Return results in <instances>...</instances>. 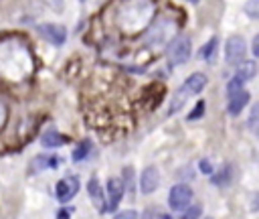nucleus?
I'll use <instances>...</instances> for the list:
<instances>
[{
    "mask_svg": "<svg viewBox=\"0 0 259 219\" xmlns=\"http://www.w3.org/2000/svg\"><path fill=\"white\" fill-rule=\"evenodd\" d=\"M154 14L152 0H125L119 8V24L123 30L136 32L144 28Z\"/></svg>",
    "mask_w": 259,
    "mask_h": 219,
    "instance_id": "f257e3e1",
    "label": "nucleus"
},
{
    "mask_svg": "<svg viewBox=\"0 0 259 219\" xmlns=\"http://www.w3.org/2000/svg\"><path fill=\"white\" fill-rule=\"evenodd\" d=\"M176 36V22L170 20V18H162L158 20L152 28H148L146 32V41L152 43V45H162V43H168Z\"/></svg>",
    "mask_w": 259,
    "mask_h": 219,
    "instance_id": "f03ea898",
    "label": "nucleus"
},
{
    "mask_svg": "<svg viewBox=\"0 0 259 219\" xmlns=\"http://www.w3.org/2000/svg\"><path fill=\"white\" fill-rule=\"evenodd\" d=\"M166 55H168V61H170L172 65H182V63H186L188 57H190V39L184 36V34L174 36V39L170 41V45H168Z\"/></svg>",
    "mask_w": 259,
    "mask_h": 219,
    "instance_id": "7ed1b4c3",
    "label": "nucleus"
},
{
    "mask_svg": "<svg viewBox=\"0 0 259 219\" xmlns=\"http://www.w3.org/2000/svg\"><path fill=\"white\" fill-rule=\"evenodd\" d=\"M245 51H247V45L243 41V36H231L227 39V45H225V59L229 65H239L241 61H245Z\"/></svg>",
    "mask_w": 259,
    "mask_h": 219,
    "instance_id": "20e7f679",
    "label": "nucleus"
},
{
    "mask_svg": "<svg viewBox=\"0 0 259 219\" xmlns=\"http://www.w3.org/2000/svg\"><path fill=\"white\" fill-rule=\"evenodd\" d=\"M192 201V191L188 185H174L170 189V195H168V203L172 209L176 211H184Z\"/></svg>",
    "mask_w": 259,
    "mask_h": 219,
    "instance_id": "39448f33",
    "label": "nucleus"
},
{
    "mask_svg": "<svg viewBox=\"0 0 259 219\" xmlns=\"http://www.w3.org/2000/svg\"><path fill=\"white\" fill-rule=\"evenodd\" d=\"M77 191H79V178L75 174H67L57 182V199L61 203L71 201L77 195Z\"/></svg>",
    "mask_w": 259,
    "mask_h": 219,
    "instance_id": "423d86ee",
    "label": "nucleus"
},
{
    "mask_svg": "<svg viewBox=\"0 0 259 219\" xmlns=\"http://www.w3.org/2000/svg\"><path fill=\"white\" fill-rule=\"evenodd\" d=\"M123 191H125V187H123L121 178H109L107 180V197L109 199L105 201V211H115L117 209V205L123 197Z\"/></svg>",
    "mask_w": 259,
    "mask_h": 219,
    "instance_id": "0eeeda50",
    "label": "nucleus"
},
{
    "mask_svg": "<svg viewBox=\"0 0 259 219\" xmlns=\"http://www.w3.org/2000/svg\"><path fill=\"white\" fill-rule=\"evenodd\" d=\"M40 34L51 41L53 45H63L65 39H67V30L61 26V24H40Z\"/></svg>",
    "mask_w": 259,
    "mask_h": 219,
    "instance_id": "6e6552de",
    "label": "nucleus"
},
{
    "mask_svg": "<svg viewBox=\"0 0 259 219\" xmlns=\"http://www.w3.org/2000/svg\"><path fill=\"white\" fill-rule=\"evenodd\" d=\"M160 182V174H158V168L156 166H146L142 170V178H140V187L144 193H154L156 187Z\"/></svg>",
    "mask_w": 259,
    "mask_h": 219,
    "instance_id": "1a4fd4ad",
    "label": "nucleus"
},
{
    "mask_svg": "<svg viewBox=\"0 0 259 219\" xmlns=\"http://www.w3.org/2000/svg\"><path fill=\"white\" fill-rule=\"evenodd\" d=\"M204 85H206V77H204V73H192V75L184 81V85L180 87V91L188 97V95H192V93L202 91Z\"/></svg>",
    "mask_w": 259,
    "mask_h": 219,
    "instance_id": "9d476101",
    "label": "nucleus"
},
{
    "mask_svg": "<svg viewBox=\"0 0 259 219\" xmlns=\"http://www.w3.org/2000/svg\"><path fill=\"white\" fill-rule=\"evenodd\" d=\"M247 101H249V91H245V89H239V91L229 93V112L233 116H237L245 107Z\"/></svg>",
    "mask_w": 259,
    "mask_h": 219,
    "instance_id": "9b49d317",
    "label": "nucleus"
},
{
    "mask_svg": "<svg viewBox=\"0 0 259 219\" xmlns=\"http://www.w3.org/2000/svg\"><path fill=\"white\" fill-rule=\"evenodd\" d=\"M87 191H89V197L93 201V205L99 209V211H105V197H103V191L97 182V178H91L87 182Z\"/></svg>",
    "mask_w": 259,
    "mask_h": 219,
    "instance_id": "f8f14e48",
    "label": "nucleus"
},
{
    "mask_svg": "<svg viewBox=\"0 0 259 219\" xmlns=\"http://www.w3.org/2000/svg\"><path fill=\"white\" fill-rule=\"evenodd\" d=\"M59 164V156H36L32 162V170H42V168H55Z\"/></svg>",
    "mask_w": 259,
    "mask_h": 219,
    "instance_id": "ddd939ff",
    "label": "nucleus"
},
{
    "mask_svg": "<svg viewBox=\"0 0 259 219\" xmlns=\"http://www.w3.org/2000/svg\"><path fill=\"white\" fill-rule=\"evenodd\" d=\"M40 142H42V146L55 148V146H61V144L65 142V138H63L59 132H55V130H49V132H45V134H42Z\"/></svg>",
    "mask_w": 259,
    "mask_h": 219,
    "instance_id": "4468645a",
    "label": "nucleus"
},
{
    "mask_svg": "<svg viewBox=\"0 0 259 219\" xmlns=\"http://www.w3.org/2000/svg\"><path fill=\"white\" fill-rule=\"evenodd\" d=\"M241 63H243V65L239 67L237 75H239V77H243L245 81H247V79H251V77H255V71H257L255 61H241Z\"/></svg>",
    "mask_w": 259,
    "mask_h": 219,
    "instance_id": "2eb2a0df",
    "label": "nucleus"
},
{
    "mask_svg": "<svg viewBox=\"0 0 259 219\" xmlns=\"http://www.w3.org/2000/svg\"><path fill=\"white\" fill-rule=\"evenodd\" d=\"M89 152H91V144H89V142H83L81 146H77V148L73 150V160H77V162H79V160H85Z\"/></svg>",
    "mask_w": 259,
    "mask_h": 219,
    "instance_id": "dca6fc26",
    "label": "nucleus"
},
{
    "mask_svg": "<svg viewBox=\"0 0 259 219\" xmlns=\"http://www.w3.org/2000/svg\"><path fill=\"white\" fill-rule=\"evenodd\" d=\"M214 53H217V39H210V41L204 45V49H202V57H204L206 61H212V59H214Z\"/></svg>",
    "mask_w": 259,
    "mask_h": 219,
    "instance_id": "f3484780",
    "label": "nucleus"
},
{
    "mask_svg": "<svg viewBox=\"0 0 259 219\" xmlns=\"http://www.w3.org/2000/svg\"><path fill=\"white\" fill-rule=\"evenodd\" d=\"M200 213H202V207H200V205H192V207H188V209L182 213L180 219H198Z\"/></svg>",
    "mask_w": 259,
    "mask_h": 219,
    "instance_id": "a211bd4d",
    "label": "nucleus"
},
{
    "mask_svg": "<svg viewBox=\"0 0 259 219\" xmlns=\"http://www.w3.org/2000/svg\"><path fill=\"white\" fill-rule=\"evenodd\" d=\"M243 83H245V79L243 77H239V75H235L231 81H229V85H227V89H229V93H233V91H239V89H243Z\"/></svg>",
    "mask_w": 259,
    "mask_h": 219,
    "instance_id": "6ab92c4d",
    "label": "nucleus"
},
{
    "mask_svg": "<svg viewBox=\"0 0 259 219\" xmlns=\"http://www.w3.org/2000/svg\"><path fill=\"white\" fill-rule=\"evenodd\" d=\"M113 219H138V213H136L134 209H130V211H121V213H117Z\"/></svg>",
    "mask_w": 259,
    "mask_h": 219,
    "instance_id": "aec40b11",
    "label": "nucleus"
},
{
    "mask_svg": "<svg viewBox=\"0 0 259 219\" xmlns=\"http://www.w3.org/2000/svg\"><path fill=\"white\" fill-rule=\"evenodd\" d=\"M202 107H204V103H202V101H198V105H196V112H192V114H190L188 118H190V120H194V118H198V116L202 114Z\"/></svg>",
    "mask_w": 259,
    "mask_h": 219,
    "instance_id": "412c9836",
    "label": "nucleus"
},
{
    "mask_svg": "<svg viewBox=\"0 0 259 219\" xmlns=\"http://www.w3.org/2000/svg\"><path fill=\"white\" fill-rule=\"evenodd\" d=\"M69 215H71V209H61L57 213V219H69Z\"/></svg>",
    "mask_w": 259,
    "mask_h": 219,
    "instance_id": "4be33fe9",
    "label": "nucleus"
},
{
    "mask_svg": "<svg viewBox=\"0 0 259 219\" xmlns=\"http://www.w3.org/2000/svg\"><path fill=\"white\" fill-rule=\"evenodd\" d=\"M257 110H259V107L255 105V107H253V112H251V130H255V128H257V126H255V120H257Z\"/></svg>",
    "mask_w": 259,
    "mask_h": 219,
    "instance_id": "5701e85b",
    "label": "nucleus"
},
{
    "mask_svg": "<svg viewBox=\"0 0 259 219\" xmlns=\"http://www.w3.org/2000/svg\"><path fill=\"white\" fill-rule=\"evenodd\" d=\"M140 219H154V213H152V209H146L144 213H142V217Z\"/></svg>",
    "mask_w": 259,
    "mask_h": 219,
    "instance_id": "b1692460",
    "label": "nucleus"
},
{
    "mask_svg": "<svg viewBox=\"0 0 259 219\" xmlns=\"http://www.w3.org/2000/svg\"><path fill=\"white\" fill-rule=\"evenodd\" d=\"M200 168H202L204 172H210V166H208V162H204V160L200 162Z\"/></svg>",
    "mask_w": 259,
    "mask_h": 219,
    "instance_id": "393cba45",
    "label": "nucleus"
},
{
    "mask_svg": "<svg viewBox=\"0 0 259 219\" xmlns=\"http://www.w3.org/2000/svg\"><path fill=\"white\" fill-rule=\"evenodd\" d=\"M2 122H4V105L0 103V124H2Z\"/></svg>",
    "mask_w": 259,
    "mask_h": 219,
    "instance_id": "a878e982",
    "label": "nucleus"
},
{
    "mask_svg": "<svg viewBox=\"0 0 259 219\" xmlns=\"http://www.w3.org/2000/svg\"><path fill=\"white\" fill-rule=\"evenodd\" d=\"M162 219H172V217L170 215H162Z\"/></svg>",
    "mask_w": 259,
    "mask_h": 219,
    "instance_id": "bb28decb",
    "label": "nucleus"
},
{
    "mask_svg": "<svg viewBox=\"0 0 259 219\" xmlns=\"http://www.w3.org/2000/svg\"><path fill=\"white\" fill-rule=\"evenodd\" d=\"M188 2H198V0H188Z\"/></svg>",
    "mask_w": 259,
    "mask_h": 219,
    "instance_id": "cd10ccee",
    "label": "nucleus"
}]
</instances>
